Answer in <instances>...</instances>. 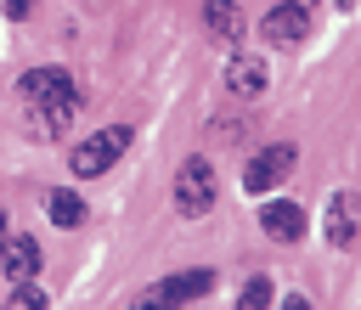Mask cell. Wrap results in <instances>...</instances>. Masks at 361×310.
<instances>
[{
  "label": "cell",
  "mask_w": 361,
  "mask_h": 310,
  "mask_svg": "<svg viewBox=\"0 0 361 310\" xmlns=\"http://www.w3.org/2000/svg\"><path fill=\"white\" fill-rule=\"evenodd\" d=\"M130 141H135L130 124H107V130H96L90 141H79V147L68 152V169H73L79 180H96V175H107V169L130 152Z\"/></svg>",
  "instance_id": "6da1fadb"
},
{
  "label": "cell",
  "mask_w": 361,
  "mask_h": 310,
  "mask_svg": "<svg viewBox=\"0 0 361 310\" xmlns=\"http://www.w3.org/2000/svg\"><path fill=\"white\" fill-rule=\"evenodd\" d=\"M17 96L28 107H79V85L68 68H28L17 79Z\"/></svg>",
  "instance_id": "7a4b0ae2"
},
{
  "label": "cell",
  "mask_w": 361,
  "mask_h": 310,
  "mask_svg": "<svg viewBox=\"0 0 361 310\" xmlns=\"http://www.w3.org/2000/svg\"><path fill=\"white\" fill-rule=\"evenodd\" d=\"M175 209L186 220H197V214L214 209V163L209 158H186L180 163V175H175Z\"/></svg>",
  "instance_id": "3957f363"
},
{
  "label": "cell",
  "mask_w": 361,
  "mask_h": 310,
  "mask_svg": "<svg viewBox=\"0 0 361 310\" xmlns=\"http://www.w3.org/2000/svg\"><path fill=\"white\" fill-rule=\"evenodd\" d=\"M293 158H299V152H293L288 141H276V147L254 152V158H248V169H243V192H254V197H271V186H282V180H288Z\"/></svg>",
  "instance_id": "277c9868"
},
{
  "label": "cell",
  "mask_w": 361,
  "mask_h": 310,
  "mask_svg": "<svg viewBox=\"0 0 361 310\" xmlns=\"http://www.w3.org/2000/svg\"><path fill=\"white\" fill-rule=\"evenodd\" d=\"M265 79H271L265 56H254V51H237V45H231V56H226V90H231V96H243V101H254V96H265Z\"/></svg>",
  "instance_id": "5b68a950"
},
{
  "label": "cell",
  "mask_w": 361,
  "mask_h": 310,
  "mask_svg": "<svg viewBox=\"0 0 361 310\" xmlns=\"http://www.w3.org/2000/svg\"><path fill=\"white\" fill-rule=\"evenodd\" d=\"M322 231H327L333 248H350L355 231H361V197L355 192H333L327 197V214H322Z\"/></svg>",
  "instance_id": "8992f818"
},
{
  "label": "cell",
  "mask_w": 361,
  "mask_h": 310,
  "mask_svg": "<svg viewBox=\"0 0 361 310\" xmlns=\"http://www.w3.org/2000/svg\"><path fill=\"white\" fill-rule=\"evenodd\" d=\"M259 34H265V45H299V39L310 34V11H305V6H288V0H276V6L265 11Z\"/></svg>",
  "instance_id": "52a82bcc"
},
{
  "label": "cell",
  "mask_w": 361,
  "mask_h": 310,
  "mask_svg": "<svg viewBox=\"0 0 361 310\" xmlns=\"http://www.w3.org/2000/svg\"><path fill=\"white\" fill-rule=\"evenodd\" d=\"M0 276H6V282L39 276V242H34L28 231H6V242H0Z\"/></svg>",
  "instance_id": "ba28073f"
},
{
  "label": "cell",
  "mask_w": 361,
  "mask_h": 310,
  "mask_svg": "<svg viewBox=\"0 0 361 310\" xmlns=\"http://www.w3.org/2000/svg\"><path fill=\"white\" fill-rule=\"evenodd\" d=\"M259 225H265V237H276V242H299V237H305V209L288 203V197H265Z\"/></svg>",
  "instance_id": "9c48e42d"
},
{
  "label": "cell",
  "mask_w": 361,
  "mask_h": 310,
  "mask_svg": "<svg viewBox=\"0 0 361 310\" xmlns=\"http://www.w3.org/2000/svg\"><path fill=\"white\" fill-rule=\"evenodd\" d=\"M203 23H209V34L226 39V45L243 39V11H237V0H203Z\"/></svg>",
  "instance_id": "30bf717a"
},
{
  "label": "cell",
  "mask_w": 361,
  "mask_h": 310,
  "mask_svg": "<svg viewBox=\"0 0 361 310\" xmlns=\"http://www.w3.org/2000/svg\"><path fill=\"white\" fill-rule=\"evenodd\" d=\"M209 287H214V271H186V276L158 282V299H169V304H192V299H203Z\"/></svg>",
  "instance_id": "8fae6325"
},
{
  "label": "cell",
  "mask_w": 361,
  "mask_h": 310,
  "mask_svg": "<svg viewBox=\"0 0 361 310\" xmlns=\"http://www.w3.org/2000/svg\"><path fill=\"white\" fill-rule=\"evenodd\" d=\"M45 214H51V225H79V220H85V203H79L73 192H51V197H45Z\"/></svg>",
  "instance_id": "7c38bea8"
},
{
  "label": "cell",
  "mask_w": 361,
  "mask_h": 310,
  "mask_svg": "<svg viewBox=\"0 0 361 310\" xmlns=\"http://www.w3.org/2000/svg\"><path fill=\"white\" fill-rule=\"evenodd\" d=\"M11 304H17V310H45V293L34 287V276H28V282H11Z\"/></svg>",
  "instance_id": "4fadbf2b"
},
{
  "label": "cell",
  "mask_w": 361,
  "mask_h": 310,
  "mask_svg": "<svg viewBox=\"0 0 361 310\" xmlns=\"http://www.w3.org/2000/svg\"><path fill=\"white\" fill-rule=\"evenodd\" d=\"M271 299H276V293H271V282H265V276H254V282L237 293V304H243V310H259V304H271Z\"/></svg>",
  "instance_id": "5bb4252c"
},
{
  "label": "cell",
  "mask_w": 361,
  "mask_h": 310,
  "mask_svg": "<svg viewBox=\"0 0 361 310\" xmlns=\"http://www.w3.org/2000/svg\"><path fill=\"white\" fill-rule=\"evenodd\" d=\"M6 17H11V23H23V17H34V0H6Z\"/></svg>",
  "instance_id": "9a60e30c"
},
{
  "label": "cell",
  "mask_w": 361,
  "mask_h": 310,
  "mask_svg": "<svg viewBox=\"0 0 361 310\" xmlns=\"http://www.w3.org/2000/svg\"><path fill=\"white\" fill-rule=\"evenodd\" d=\"M288 6H305V11H310V6H316V0H288Z\"/></svg>",
  "instance_id": "2e32d148"
},
{
  "label": "cell",
  "mask_w": 361,
  "mask_h": 310,
  "mask_svg": "<svg viewBox=\"0 0 361 310\" xmlns=\"http://www.w3.org/2000/svg\"><path fill=\"white\" fill-rule=\"evenodd\" d=\"M338 6H344V11H350V6H361V0H338Z\"/></svg>",
  "instance_id": "e0dca14e"
},
{
  "label": "cell",
  "mask_w": 361,
  "mask_h": 310,
  "mask_svg": "<svg viewBox=\"0 0 361 310\" xmlns=\"http://www.w3.org/2000/svg\"><path fill=\"white\" fill-rule=\"evenodd\" d=\"M0 242H6V214H0Z\"/></svg>",
  "instance_id": "ac0fdd59"
}]
</instances>
